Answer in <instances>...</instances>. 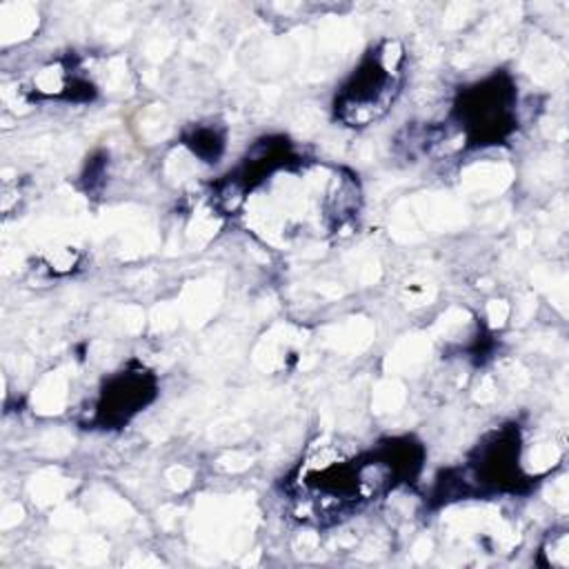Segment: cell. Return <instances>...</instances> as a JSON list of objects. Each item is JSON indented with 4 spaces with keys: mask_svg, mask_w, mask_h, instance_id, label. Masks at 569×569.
<instances>
[{
    "mask_svg": "<svg viewBox=\"0 0 569 569\" xmlns=\"http://www.w3.org/2000/svg\"><path fill=\"white\" fill-rule=\"evenodd\" d=\"M156 396V380L142 369L120 371L104 385L96 416L102 425H122Z\"/></svg>",
    "mask_w": 569,
    "mask_h": 569,
    "instance_id": "cell-3",
    "label": "cell"
},
{
    "mask_svg": "<svg viewBox=\"0 0 569 569\" xmlns=\"http://www.w3.org/2000/svg\"><path fill=\"white\" fill-rule=\"evenodd\" d=\"M516 93L505 76H491L467 89L456 107L467 140L489 144L511 133L516 124Z\"/></svg>",
    "mask_w": 569,
    "mask_h": 569,
    "instance_id": "cell-2",
    "label": "cell"
},
{
    "mask_svg": "<svg viewBox=\"0 0 569 569\" xmlns=\"http://www.w3.org/2000/svg\"><path fill=\"white\" fill-rule=\"evenodd\" d=\"M520 442L513 429H500L478 449L473 462L476 478L482 485H493L496 489L516 487L520 480Z\"/></svg>",
    "mask_w": 569,
    "mask_h": 569,
    "instance_id": "cell-4",
    "label": "cell"
},
{
    "mask_svg": "<svg viewBox=\"0 0 569 569\" xmlns=\"http://www.w3.org/2000/svg\"><path fill=\"white\" fill-rule=\"evenodd\" d=\"M187 144L193 149L196 156L204 158L207 162H216V158L222 153L224 136L218 133L213 127H198L189 138Z\"/></svg>",
    "mask_w": 569,
    "mask_h": 569,
    "instance_id": "cell-5",
    "label": "cell"
},
{
    "mask_svg": "<svg viewBox=\"0 0 569 569\" xmlns=\"http://www.w3.org/2000/svg\"><path fill=\"white\" fill-rule=\"evenodd\" d=\"M551 547H553V551H542L547 556V562L551 567H567V562H569V556H567V533L565 531L556 533L551 538Z\"/></svg>",
    "mask_w": 569,
    "mask_h": 569,
    "instance_id": "cell-6",
    "label": "cell"
},
{
    "mask_svg": "<svg viewBox=\"0 0 569 569\" xmlns=\"http://www.w3.org/2000/svg\"><path fill=\"white\" fill-rule=\"evenodd\" d=\"M402 49L398 42H382L349 76L336 96V116L349 127H367L380 120L400 91Z\"/></svg>",
    "mask_w": 569,
    "mask_h": 569,
    "instance_id": "cell-1",
    "label": "cell"
}]
</instances>
